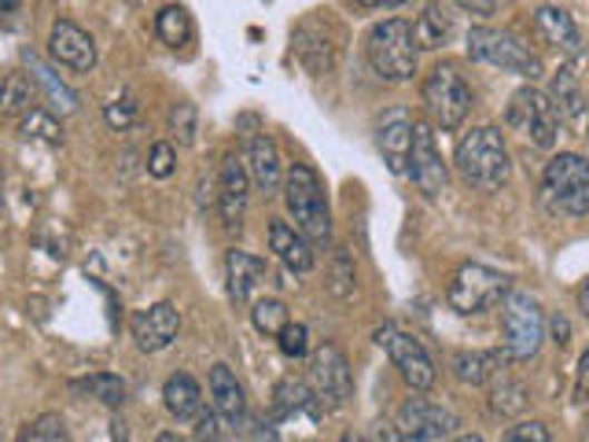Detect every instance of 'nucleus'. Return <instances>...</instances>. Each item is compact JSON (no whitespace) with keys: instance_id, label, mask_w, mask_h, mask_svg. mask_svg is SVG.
<instances>
[{"instance_id":"obj_1","label":"nucleus","mask_w":589,"mask_h":442,"mask_svg":"<svg viewBox=\"0 0 589 442\" xmlns=\"http://www.w3.org/2000/svg\"><path fill=\"white\" fill-rule=\"evenodd\" d=\"M453 163L457 174L472 188H479V193H498V188L509 185L512 174V155L498 126H479L472 134H464L457 140Z\"/></svg>"},{"instance_id":"obj_2","label":"nucleus","mask_w":589,"mask_h":442,"mask_svg":"<svg viewBox=\"0 0 589 442\" xmlns=\"http://www.w3.org/2000/svg\"><path fill=\"white\" fill-rule=\"evenodd\" d=\"M284 203H287V214L295 218V229L303 233L314 247H328V240H332L328 199H324L321 177L310 170L306 163H295L292 170H287Z\"/></svg>"},{"instance_id":"obj_3","label":"nucleus","mask_w":589,"mask_h":442,"mask_svg":"<svg viewBox=\"0 0 589 442\" xmlns=\"http://www.w3.org/2000/svg\"><path fill=\"white\" fill-rule=\"evenodd\" d=\"M365 56H369V67L376 70V78L409 81L416 75V59H420L413 22L409 19H383L380 27L369 30Z\"/></svg>"},{"instance_id":"obj_4","label":"nucleus","mask_w":589,"mask_h":442,"mask_svg":"<svg viewBox=\"0 0 589 442\" xmlns=\"http://www.w3.org/2000/svg\"><path fill=\"white\" fill-rule=\"evenodd\" d=\"M546 325L549 321L542 314V303H538L531 292L512 288L501 303L504 357H509V362H531L546 343Z\"/></svg>"},{"instance_id":"obj_5","label":"nucleus","mask_w":589,"mask_h":442,"mask_svg":"<svg viewBox=\"0 0 589 442\" xmlns=\"http://www.w3.org/2000/svg\"><path fill=\"white\" fill-rule=\"evenodd\" d=\"M542 199L552 214L589 218V163L575 151H560L546 163Z\"/></svg>"},{"instance_id":"obj_6","label":"nucleus","mask_w":589,"mask_h":442,"mask_svg":"<svg viewBox=\"0 0 589 442\" xmlns=\"http://www.w3.org/2000/svg\"><path fill=\"white\" fill-rule=\"evenodd\" d=\"M468 56L479 59V63L498 67V70H509V75L531 78V81L546 75L538 52H531V45H523L509 30L472 27V30H468Z\"/></svg>"},{"instance_id":"obj_7","label":"nucleus","mask_w":589,"mask_h":442,"mask_svg":"<svg viewBox=\"0 0 589 442\" xmlns=\"http://www.w3.org/2000/svg\"><path fill=\"white\" fill-rule=\"evenodd\" d=\"M424 107L442 134H453V129L464 126L468 111H472V89H468L464 75L453 63H439L431 67V75L424 78Z\"/></svg>"},{"instance_id":"obj_8","label":"nucleus","mask_w":589,"mask_h":442,"mask_svg":"<svg viewBox=\"0 0 589 442\" xmlns=\"http://www.w3.org/2000/svg\"><path fill=\"white\" fill-rule=\"evenodd\" d=\"M509 292H512V284L501 269H490L483 262H464V266H457V273L450 277L446 303L461 317H472V314H483V310L504 303Z\"/></svg>"},{"instance_id":"obj_9","label":"nucleus","mask_w":589,"mask_h":442,"mask_svg":"<svg viewBox=\"0 0 589 442\" xmlns=\"http://www.w3.org/2000/svg\"><path fill=\"white\" fill-rule=\"evenodd\" d=\"M504 122H509L516 134L531 140L534 148H552L560 137V111L552 97H546L542 89L523 86L512 92L509 111H504Z\"/></svg>"},{"instance_id":"obj_10","label":"nucleus","mask_w":589,"mask_h":442,"mask_svg":"<svg viewBox=\"0 0 589 442\" xmlns=\"http://www.w3.org/2000/svg\"><path fill=\"white\" fill-rule=\"evenodd\" d=\"M394 428L409 439V442H442L450 439L461 421L446 405L424 399V394H413L399 405V416H394Z\"/></svg>"},{"instance_id":"obj_11","label":"nucleus","mask_w":589,"mask_h":442,"mask_svg":"<svg viewBox=\"0 0 589 442\" xmlns=\"http://www.w3.org/2000/svg\"><path fill=\"white\" fill-rule=\"evenodd\" d=\"M376 343L387 351L391 365L399 369L402 380L413 391H428L431 384H435V362H431V354L424 351V343L413 340L409 332L383 325V328H376Z\"/></svg>"},{"instance_id":"obj_12","label":"nucleus","mask_w":589,"mask_h":442,"mask_svg":"<svg viewBox=\"0 0 589 442\" xmlns=\"http://www.w3.org/2000/svg\"><path fill=\"white\" fill-rule=\"evenodd\" d=\"M310 380H314V394L321 399L324 410H343L354 394V376L351 362L335 343H321L310 362Z\"/></svg>"},{"instance_id":"obj_13","label":"nucleus","mask_w":589,"mask_h":442,"mask_svg":"<svg viewBox=\"0 0 589 442\" xmlns=\"http://www.w3.org/2000/svg\"><path fill=\"white\" fill-rule=\"evenodd\" d=\"M409 177L424 196H442L450 185V166L442 159V151L435 145L431 126H416L413 134V155H409Z\"/></svg>"},{"instance_id":"obj_14","label":"nucleus","mask_w":589,"mask_h":442,"mask_svg":"<svg viewBox=\"0 0 589 442\" xmlns=\"http://www.w3.org/2000/svg\"><path fill=\"white\" fill-rule=\"evenodd\" d=\"M129 332H134V340L144 354H159L181 332V310L174 303H155L148 310H137L134 321H129Z\"/></svg>"},{"instance_id":"obj_15","label":"nucleus","mask_w":589,"mask_h":442,"mask_svg":"<svg viewBox=\"0 0 589 442\" xmlns=\"http://www.w3.org/2000/svg\"><path fill=\"white\" fill-rule=\"evenodd\" d=\"M48 56H52L56 63L78 70V75H89L96 67V41L78 27V22L56 19L52 30H48Z\"/></svg>"},{"instance_id":"obj_16","label":"nucleus","mask_w":589,"mask_h":442,"mask_svg":"<svg viewBox=\"0 0 589 442\" xmlns=\"http://www.w3.org/2000/svg\"><path fill=\"white\" fill-rule=\"evenodd\" d=\"M244 159H247V174L251 181L258 185V193H281V185L287 181L284 166H281V151H276V140L269 134H247L244 137Z\"/></svg>"},{"instance_id":"obj_17","label":"nucleus","mask_w":589,"mask_h":442,"mask_svg":"<svg viewBox=\"0 0 589 442\" xmlns=\"http://www.w3.org/2000/svg\"><path fill=\"white\" fill-rule=\"evenodd\" d=\"M247 177H251L247 163L239 159V155H225L222 174H218V210H222V222L228 225V229H236V225L244 222L247 193H251Z\"/></svg>"},{"instance_id":"obj_18","label":"nucleus","mask_w":589,"mask_h":442,"mask_svg":"<svg viewBox=\"0 0 589 442\" xmlns=\"http://www.w3.org/2000/svg\"><path fill=\"white\" fill-rule=\"evenodd\" d=\"M413 118L402 107H394V111L380 122V134H376V145L383 151V163H387L391 174H405L409 170V155H413Z\"/></svg>"},{"instance_id":"obj_19","label":"nucleus","mask_w":589,"mask_h":442,"mask_svg":"<svg viewBox=\"0 0 589 442\" xmlns=\"http://www.w3.org/2000/svg\"><path fill=\"white\" fill-rule=\"evenodd\" d=\"M266 258L251 255V251H239L233 247L225 255V281H228V298H233L236 306L251 303V295L262 281H266Z\"/></svg>"},{"instance_id":"obj_20","label":"nucleus","mask_w":589,"mask_h":442,"mask_svg":"<svg viewBox=\"0 0 589 442\" xmlns=\"http://www.w3.org/2000/svg\"><path fill=\"white\" fill-rule=\"evenodd\" d=\"M210 399H214V413H218L228 428H244V421H247L244 387H239L233 369L222 362L210 369Z\"/></svg>"},{"instance_id":"obj_21","label":"nucleus","mask_w":589,"mask_h":442,"mask_svg":"<svg viewBox=\"0 0 589 442\" xmlns=\"http://www.w3.org/2000/svg\"><path fill=\"white\" fill-rule=\"evenodd\" d=\"M269 251L292 273H310V269H314V244H310L306 236L295 229V225H287L281 218L269 222Z\"/></svg>"},{"instance_id":"obj_22","label":"nucleus","mask_w":589,"mask_h":442,"mask_svg":"<svg viewBox=\"0 0 589 442\" xmlns=\"http://www.w3.org/2000/svg\"><path fill=\"white\" fill-rule=\"evenodd\" d=\"M534 27L552 49H560L568 56H582V33H579V27H575L571 11L542 4V8H534Z\"/></svg>"},{"instance_id":"obj_23","label":"nucleus","mask_w":589,"mask_h":442,"mask_svg":"<svg viewBox=\"0 0 589 442\" xmlns=\"http://www.w3.org/2000/svg\"><path fill=\"white\" fill-rule=\"evenodd\" d=\"M328 19H306L303 27L295 33V52L298 59L310 67V70H332V59H335V45H328Z\"/></svg>"},{"instance_id":"obj_24","label":"nucleus","mask_w":589,"mask_h":442,"mask_svg":"<svg viewBox=\"0 0 589 442\" xmlns=\"http://www.w3.org/2000/svg\"><path fill=\"white\" fill-rule=\"evenodd\" d=\"M163 402H166V410H170V416H177L181 424L199 421L203 416V387L196 384V376H188V373H174L166 380Z\"/></svg>"},{"instance_id":"obj_25","label":"nucleus","mask_w":589,"mask_h":442,"mask_svg":"<svg viewBox=\"0 0 589 442\" xmlns=\"http://www.w3.org/2000/svg\"><path fill=\"white\" fill-rule=\"evenodd\" d=\"M310 410L314 416L324 413L321 399L314 394V387L306 384V380H295V376H284L281 384L273 387V421H284V416H295Z\"/></svg>"},{"instance_id":"obj_26","label":"nucleus","mask_w":589,"mask_h":442,"mask_svg":"<svg viewBox=\"0 0 589 442\" xmlns=\"http://www.w3.org/2000/svg\"><path fill=\"white\" fill-rule=\"evenodd\" d=\"M22 63H27L30 78L45 89L48 104H52V115H75V111H78V92L70 89L67 81H59V78L52 75V67L41 63V59L33 56V52H22Z\"/></svg>"},{"instance_id":"obj_27","label":"nucleus","mask_w":589,"mask_h":442,"mask_svg":"<svg viewBox=\"0 0 589 442\" xmlns=\"http://www.w3.org/2000/svg\"><path fill=\"white\" fill-rule=\"evenodd\" d=\"M509 362L501 351H472V354H457L453 357V373L461 384H472V387H483V384H494L501 376V365Z\"/></svg>"},{"instance_id":"obj_28","label":"nucleus","mask_w":589,"mask_h":442,"mask_svg":"<svg viewBox=\"0 0 589 442\" xmlns=\"http://www.w3.org/2000/svg\"><path fill=\"white\" fill-rule=\"evenodd\" d=\"M453 16L446 4H424V11L416 16L413 22V33H416V45L420 52L424 49H446L450 38H453Z\"/></svg>"},{"instance_id":"obj_29","label":"nucleus","mask_w":589,"mask_h":442,"mask_svg":"<svg viewBox=\"0 0 589 442\" xmlns=\"http://www.w3.org/2000/svg\"><path fill=\"white\" fill-rule=\"evenodd\" d=\"M70 391H75V394H89V399L111 405V410H118V405L126 402V394H129L126 380L115 376V373H89V376H78V380H70Z\"/></svg>"},{"instance_id":"obj_30","label":"nucleus","mask_w":589,"mask_h":442,"mask_svg":"<svg viewBox=\"0 0 589 442\" xmlns=\"http://www.w3.org/2000/svg\"><path fill=\"white\" fill-rule=\"evenodd\" d=\"M155 33H159V41L166 45V49H185V45L196 38V27H192L188 8L166 4L159 16H155Z\"/></svg>"},{"instance_id":"obj_31","label":"nucleus","mask_w":589,"mask_h":442,"mask_svg":"<svg viewBox=\"0 0 589 442\" xmlns=\"http://www.w3.org/2000/svg\"><path fill=\"white\" fill-rule=\"evenodd\" d=\"M552 104H557L560 118H571V122L586 115V100H582L579 81H575L571 67H560L557 78H552Z\"/></svg>"},{"instance_id":"obj_32","label":"nucleus","mask_w":589,"mask_h":442,"mask_svg":"<svg viewBox=\"0 0 589 442\" xmlns=\"http://www.w3.org/2000/svg\"><path fill=\"white\" fill-rule=\"evenodd\" d=\"M251 325H255L262 336H281L292 321H287V306L281 298H258V303L251 306Z\"/></svg>"},{"instance_id":"obj_33","label":"nucleus","mask_w":589,"mask_h":442,"mask_svg":"<svg viewBox=\"0 0 589 442\" xmlns=\"http://www.w3.org/2000/svg\"><path fill=\"white\" fill-rule=\"evenodd\" d=\"M16 442H70V432L59 413H41L22 428Z\"/></svg>"},{"instance_id":"obj_34","label":"nucleus","mask_w":589,"mask_h":442,"mask_svg":"<svg viewBox=\"0 0 589 442\" xmlns=\"http://www.w3.org/2000/svg\"><path fill=\"white\" fill-rule=\"evenodd\" d=\"M19 129H22V137L27 140H45V145H59V140H63V129H59L56 115L41 111V107H33L30 115H22Z\"/></svg>"},{"instance_id":"obj_35","label":"nucleus","mask_w":589,"mask_h":442,"mask_svg":"<svg viewBox=\"0 0 589 442\" xmlns=\"http://www.w3.org/2000/svg\"><path fill=\"white\" fill-rule=\"evenodd\" d=\"M490 405H494V413H501V416L523 413L527 410V387L516 384V380L501 376V384L494 380V391H490Z\"/></svg>"},{"instance_id":"obj_36","label":"nucleus","mask_w":589,"mask_h":442,"mask_svg":"<svg viewBox=\"0 0 589 442\" xmlns=\"http://www.w3.org/2000/svg\"><path fill=\"white\" fill-rule=\"evenodd\" d=\"M4 111L8 115H19V111H33V92H30V81H22V75H8L4 81Z\"/></svg>"},{"instance_id":"obj_37","label":"nucleus","mask_w":589,"mask_h":442,"mask_svg":"<svg viewBox=\"0 0 589 442\" xmlns=\"http://www.w3.org/2000/svg\"><path fill=\"white\" fill-rule=\"evenodd\" d=\"M170 134L177 145H192L196 140V107L192 104H177L174 111H170Z\"/></svg>"},{"instance_id":"obj_38","label":"nucleus","mask_w":589,"mask_h":442,"mask_svg":"<svg viewBox=\"0 0 589 442\" xmlns=\"http://www.w3.org/2000/svg\"><path fill=\"white\" fill-rule=\"evenodd\" d=\"M332 292L340 298H351V292H354V262H351V255H346V247H335Z\"/></svg>"},{"instance_id":"obj_39","label":"nucleus","mask_w":589,"mask_h":442,"mask_svg":"<svg viewBox=\"0 0 589 442\" xmlns=\"http://www.w3.org/2000/svg\"><path fill=\"white\" fill-rule=\"evenodd\" d=\"M276 343H281V354L295 357V362L310 354V332H306V325H298V321L295 325H287L281 336H276Z\"/></svg>"},{"instance_id":"obj_40","label":"nucleus","mask_w":589,"mask_h":442,"mask_svg":"<svg viewBox=\"0 0 589 442\" xmlns=\"http://www.w3.org/2000/svg\"><path fill=\"white\" fill-rule=\"evenodd\" d=\"M104 118H107V126L111 129H129L137 122V100L134 97H122V100H111V104H104Z\"/></svg>"},{"instance_id":"obj_41","label":"nucleus","mask_w":589,"mask_h":442,"mask_svg":"<svg viewBox=\"0 0 589 442\" xmlns=\"http://www.w3.org/2000/svg\"><path fill=\"white\" fill-rule=\"evenodd\" d=\"M177 166V151L170 140H159V145H151L148 151V174L151 177H170Z\"/></svg>"},{"instance_id":"obj_42","label":"nucleus","mask_w":589,"mask_h":442,"mask_svg":"<svg viewBox=\"0 0 589 442\" xmlns=\"http://www.w3.org/2000/svg\"><path fill=\"white\" fill-rule=\"evenodd\" d=\"M501 442H549V428L542 421H523L504 432Z\"/></svg>"},{"instance_id":"obj_43","label":"nucleus","mask_w":589,"mask_h":442,"mask_svg":"<svg viewBox=\"0 0 589 442\" xmlns=\"http://www.w3.org/2000/svg\"><path fill=\"white\" fill-rule=\"evenodd\" d=\"M196 439H199V442H222V439H225V435H222V424H218V413H214V410H207V413H203L199 421H196Z\"/></svg>"},{"instance_id":"obj_44","label":"nucleus","mask_w":589,"mask_h":442,"mask_svg":"<svg viewBox=\"0 0 589 442\" xmlns=\"http://www.w3.org/2000/svg\"><path fill=\"white\" fill-rule=\"evenodd\" d=\"M575 399H589V346L582 351L579 357V376H575Z\"/></svg>"},{"instance_id":"obj_45","label":"nucleus","mask_w":589,"mask_h":442,"mask_svg":"<svg viewBox=\"0 0 589 442\" xmlns=\"http://www.w3.org/2000/svg\"><path fill=\"white\" fill-rule=\"evenodd\" d=\"M549 328H552V343L557 346H568V340H571V325H568V317H552L549 321Z\"/></svg>"},{"instance_id":"obj_46","label":"nucleus","mask_w":589,"mask_h":442,"mask_svg":"<svg viewBox=\"0 0 589 442\" xmlns=\"http://www.w3.org/2000/svg\"><path fill=\"white\" fill-rule=\"evenodd\" d=\"M372 442H409V439L394 424H376V435H372Z\"/></svg>"},{"instance_id":"obj_47","label":"nucleus","mask_w":589,"mask_h":442,"mask_svg":"<svg viewBox=\"0 0 589 442\" xmlns=\"http://www.w3.org/2000/svg\"><path fill=\"white\" fill-rule=\"evenodd\" d=\"M251 442H281V435H276L273 424H258L255 432H251Z\"/></svg>"},{"instance_id":"obj_48","label":"nucleus","mask_w":589,"mask_h":442,"mask_svg":"<svg viewBox=\"0 0 589 442\" xmlns=\"http://www.w3.org/2000/svg\"><path fill=\"white\" fill-rule=\"evenodd\" d=\"M575 298H579V310H582V314L589 317V277L579 284V292H575Z\"/></svg>"},{"instance_id":"obj_49","label":"nucleus","mask_w":589,"mask_h":442,"mask_svg":"<svg viewBox=\"0 0 589 442\" xmlns=\"http://www.w3.org/2000/svg\"><path fill=\"white\" fill-rule=\"evenodd\" d=\"M461 11H479V16H494L498 4H472V0H464Z\"/></svg>"},{"instance_id":"obj_50","label":"nucleus","mask_w":589,"mask_h":442,"mask_svg":"<svg viewBox=\"0 0 589 442\" xmlns=\"http://www.w3.org/2000/svg\"><path fill=\"white\" fill-rule=\"evenodd\" d=\"M155 442H188V439L174 435V432H159V435H155Z\"/></svg>"},{"instance_id":"obj_51","label":"nucleus","mask_w":589,"mask_h":442,"mask_svg":"<svg viewBox=\"0 0 589 442\" xmlns=\"http://www.w3.org/2000/svg\"><path fill=\"white\" fill-rule=\"evenodd\" d=\"M343 442H372V439H365V435H354V432H346V435H343Z\"/></svg>"},{"instance_id":"obj_52","label":"nucleus","mask_w":589,"mask_h":442,"mask_svg":"<svg viewBox=\"0 0 589 442\" xmlns=\"http://www.w3.org/2000/svg\"><path fill=\"white\" fill-rule=\"evenodd\" d=\"M453 442H483V439H479V435H457Z\"/></svg>"},{"instance_id":"obj_53","label":"nucleus","mask_w":589,"mask_h":442,"mask_svg":"<svg viewBox=\"0 0 589 442\" xmlns=\"http://www.w3.org/2000/svg\"><path fill=\"white\" fill-rule=\"evenodd\" d=\"M115 442H129V435L126 432H115Z\"/></svg>"},{"instance_id":"obj_54","label":"nucleus","mask_w":589,"mask_h":442,"mask_svg":"<svg viewBox=\"0 0 589 442\" xmlns=\"http://www.w3.org/2000/svg\"><path fill=\"white\" fill-rule=\"evenodd\" d=\"M586 137H589V118H586Z\"/></svg>"}]
</instances>
